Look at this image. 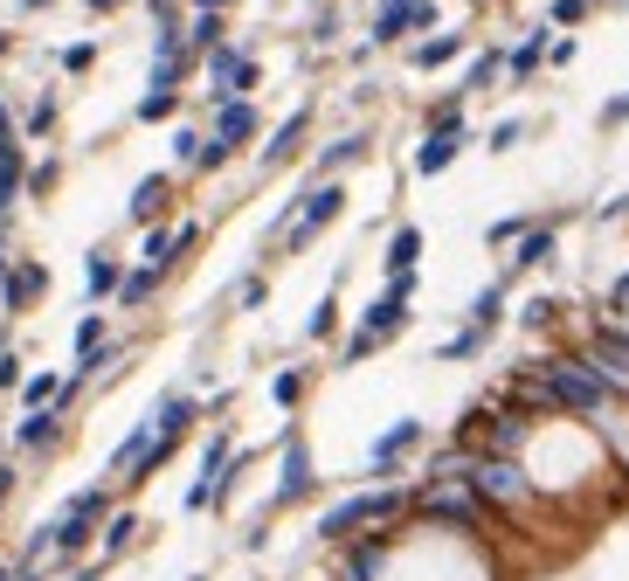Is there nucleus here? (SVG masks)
<instances>
[{
  "mask_svg": "<svg viewBox=\"0 0 629 581\" xmlns=\"http://www.w3.org/2000/svg\"><path fill=\"white\" fill-rule=\"evenodd\" d=\"M519 540H491L436 519H402V527L332 547V581H519Z\"/></svg>",
  "mask_w": 629,
  "mask_h": 581,
  "instance_id": "f257e3e1",
  "label": "nucleus"
},
{
  "mask_svg": "<svg viewBox=\"0 0 629 581\" xmlns=\"http://www.w3.org/2000/svg\"><path fill=\"white\" fill-rule=\"evenodd\" d=\"M408 519V478H388V484H360V492L347 498H332L326 513H318V547H353V540H374V533H388V527H402Z\"/></svg>",
  "mask_w": 629,
  "mask_h": 581,
  "instance_id": "f03ea898",
  "label": "nucleus"
},
{
  "mask_svg": "<svg viewBox=\"0 0 629 581\" xmlns=\"http://www.w3.org/2000/svg\"><path fill=\"white\" fill-rule=\"evenodd\" d=\"M312 498H318V457H312V443H304V429L284 422L277 484H271V498H263V519H284V513H298V505H312Z\"/></svg>",
  "mask_w": 629,
  "mask_h": 581,
  "instance_id": "7ed1b4c3",
  "label": "nucleus"
},
{
  "mask_svg": "<svg viewBox=\"0 0 629 581\" xmlns=\"http://www.w3.org/2000/svg\"><path fill=\"white\" fill-rule=\"evenodd\" d=\"M256 139H263V111H256L250 98H228V104H215V118H207V139H201V160L187 166V174H222V166L242 160Z\"/></svg>",
  "mask_w": 629,
  "mask_h": 581,
  "instance_id": "20e7f679",
  "label": "nucleus"
},
{
  "mask_svg": "<svg viewBox=\"0 0 629 581\" xmlns=\"http://www.w3.org/2000/svg\"><path fill=\"white\" fill-rule=\"evenodd\" d=\"M429 450V422L423 416H394L380 437L367 443V457H360V471H367V484H388V478H402L415 457Z\"/></svg>",
  "mask_w": 629,
  "mask_h": 581,
  "instance_id": "39448f33",
  "label": "nucleus"
},
{
  "mask_svg": "<svg viewBox=\"0 0 629 581\" xmlns=\"http://www.w3.org/2000/svg\"><path fill=\"white\" fill-rule=\"evenodd\" d=\"M201 77H207L201 98H207V111H215V104H228V98H250V90L263 84V63H256L242 42H222V49L201 63Z\"/></svg>",
  "mask_w": 629,
  "mask_h": 581,
  "instance_id": "423d86ee",
  "label": "nucleus"
},
{
  "mask_svg": "<svg viewBox=\"0 0 629 581\" xmlns=\"http://www.w3.org/2000/svg\"><path fill=\"white\" fill-rule=\"evenodd\" d=\"M408 326H415V277H388V285H380V298L360 312V332H367L374 346H394Z\"/></svg>",
  "mask_w": 629,
  "mask_h": 581,
  "instance_id": "0eeeda50",
  "label": "nucleus"
},
{
  "mask_svg": "<svg viewBox=\"0 0 629 581\" xmlns=\"http://www.w3.org/2000/svg\"><path fill=\"white\" fill-rule=\"evenodd\" d=\"M63 443H70V408H55V402L49 408H28V416L8 429V450L22 464H49Z\"/></svg>",
  "mask_w": 629,
  "mask_h": 581,
  "instance_id": "6e6552de",
  "label": "nucleus"
},
{
  "mask_svg": "<svg viewBox=\"0 0 629 581\" xmlns=\"http://www.w3.org/2000/svg\"><path fill=\"white\" fill-rule=\"evenodd\" d=\"M443 8L436 0H380L374 8V28H367V49H388V42H408V35H436Z\"/></svg>",
  "mask_w": 629,
  "mask_h": 581,
  "instance_id": "1a4fd4ad",
  "label": "nucleus"
},
{
  "mask_svg": "<svg viewBox=\"0 0 629 581\" xmlns=\"http://www.w3.org/2000/svg\"><path fill=\"white\" fill-rule=\"evenodd\" d=\"M236 457V429H207V443H201V464H194V484L180 492V513L187 519H201V513H215V484H222V464Z\"/></svg>",
  "mask_w": 629,
  "mask_h": 581,
  "instance_id": "9d476101",
  "label": "nucleus"
},
{
  "mask_svg": "<svg viewBox=\"0 0 629 581\" xmlns=\"http://www.w3.org/2000/svg\"><path fill=\"white\" fill-rule=\"evenodd\" d=\"M561 222L567 215H532V229L512 242V264H505V277H526V270H546L561 256Z\"/></svg>",
  "mask_w": 629,
  "mask_h": 581,
  "instance_id": "9b49d317",
  "label": "nucleus"
},
{
  "mask_svg": "<svg viewBox=\"0 0 629 581\" xmlns=\"http://www.w3.org/2000/svg\"><path fill=\"white\" fill-rule=\"evenodd\" d=\"M49 298V264L42 256H14L8 264V285H0V312L8 318H22V312H35Z\"/></svg>",
  "mask_w": 629,
  "mask_h": 581,
  "instance_id": "f8f14e48",
  "label": "nucleus"
},
{
  "mask_svg": "<svg viewBox=\"0 0 629 581\" xmlns=\"http://www.w3.org/2000/svg\"><path fill=\"white\" fill-rule=\"evenodd\" d=\"M304 139H312V104H298L291 118H284L277 132L263 139V153H256V174H284V166H291V160L304 153Z\"/></svg>",
  "mask_w": 629,
  "mask_h": 581,
  "instance_id": "ddd939ff",
  "label": "nucleus"
},
{
  "mask_svg": "<svg viewBox=\"0 0 629 581\" xmlns=\"http://www.w3.org/2000/svg\"><path fill=\"white\" fill-rule=\"evenodd\" d=\"M146 547V519H139V505H118V513L98 527V560L104 568H118V560H131Z\"/></svg>",
  "mask_w": 629,
  "mask_h": 581,
  "instance_id": "4468645a",
  "label": "nucleus"
},
{
  "mask_svg": "<svg viewBox=\"0 0 629 581\" xmlns=\"http://www.w3.org/2000/svg\"><path fill=\"white\" fill-rule=\"evenodd\" d=\"M174 194H180L174 174H146L139 187H131V201H125V222L131 229H160V215H174Z\"/></svg>",
  "mask_w": 629,
  "mask_h": 581,
  "instance_id": "2eb2a0df",
  "label": "nucleus"
},
{
  "mask_svg": "<svg viewBox=\"0 0 629 581\" xmlns=\"http://www.w3.org/2000/svg\"><path fill=\"white\" fill-rule=\"evenodd\" d=\"M464 146H470V125H456V132H423V146H415V174L423 180L450 174V166L464 160Z\"/></svg>",
  "mask_w": 629,
  "mask_h": 581,
  "instance_id": "dca6fc26",
  "label": "nucleus"
},
{
  "mask_svg": "<svg viewBox=\"0 0 629 581\" xmlns=\"http://www.w3.org/2000/svg\"><path fill=\"white\" fill-rule=\"evenodd\" d=\"M546 49H554V28H526L519 42L505 49V77H512V84H532V77L546 70Z\"/></svg>",
  "mask_w": 629,
  "mask_h": 581,
  "instance_id": "f3484780",
  "label": "nucleus"
},
{
  "mask_svg": "<svg viewBox=\"0 0 629 581\" xmlns=\"http://www.w3.org/2000/svg\"><path fill=\"white\" fill-rule=\"evenodd\" d=\"M464 49H470V35H464V28H436V35H423V42L408 49V70H423V77H429V70H450Z\"/></svg>",
  "mask_w": 629,
  "mask_h": 581,
  "instance_id": "a211bd4d",
  "label": "nucleus"
},
{
  "mask_svg": "<svg viewBox=\"0 0 629 581\" xmlns=\"http://www.w3.org/2000/svg\"><path fill=\"white\" fill-rule=\"evenodd\" d=\"M367 153H374V132H339V139L326 146V153L312 160V180H339L347 166H360Z\"/></svg>",
  "mask_w": 629,
  "mask_h": 581,
  "instance_id": "6ab92c4d",
  "label": "nucleus"
},
{
  "mask_svg": "<svg viewBox=\"0 0 629 581\" xmlns=\"http://www.w3.org/2000/svg\"><path fill=\"white\" fill-rule=\"evenodd\" d=\"M505 305H512V277H491V285L470 298V312H464V326L470 332H491L499 340V326H505Z\"/></svg>",
  "mask_w": 629,
  "mask_h": 581,
  "instance_id": "aec40b11",
  "label": "nucleus"
},
{
  "mask_svg": "<svg viewBox=\"0 0 629 581\" xmlns=\"http://www.w3.org/2000/svg\"><path fill=\"white\" fill-rule=\"evenodd\" d=\"M118 285H125V256L118 250H90L84 256V298L104 305V298H118Z\"/></svg>",
  "mask_w": 629,
  "mask_h": 581,
  "instance_id": "412c9836",
  "label": "nucleus"
},
{
  "mask_svg": "<svg viewBox=\"0 0 629 581\" xmlns=\"http://www.w3.org/2000/svg\"><path fill=\"white\" fill-rule=\"evenodd\" d=\"M160 291H166V270H152V264H125V285H118V298H111V305H118V312H146Z\"/></svg>",
  "mask_w": 629,
  "mask_h": 581,
  "instance_id": "4be33fe9",
  "label": "nucleus"
},
{
  "mask_svg": "<svg viewBox=\"0 0 629 581\" xmlns=\"http://www.w3.org/2000/svg\"><path fill=\"white\" fill-rule=\"evenodd\" d=\"M423 264V229L402 222V229H388V256H380V277H415Z\"/></svg>",
  "mask_w": 629,
  "mask_h": 581,
  "instance_id": "5701e85b",
  "label": "nucleus"
},
{
  "mask_svg": "<svg viewBox=\"0 0 629 581\" xmlns=\"http://www.w3.org/2000/svg\"><path fill=\"white\" fill-rule=\"evenodd\" d=\"M304 395H312V367H277L271 374V402L291 416V408H304Z\"/></svg>",
  "mask_w": 629,
  "mask_h": 581,
  "instance_id": "b1692460",
  "label": "nucleus"
},
{
  "mask_svg": "<svg viewBox=\"0 0 629 581\" xmlns=\"http://www.w3.org/2000/svg\"><path fill=\"white\" fill-rule=\"evenodd\" d=\"M561 318H567V298H554V291H540V298H526V305H519V326L526 332H561Z\"/></svg>",
  "mask_w": 629,
  "mask_h": 581,
  "instance_id": "393cba45",
  "label": "nucleus"
},
{
  "mask_svg": "<svg viewBox=\"0 0 629 581\" xmlns=\"http://www.w3.org/2000/svg\"><path fill=\"white\" fill-rule=\"evenodd\" d=\"M499 77H505V49H478V55H470V70H464V84H456V90H464V98H478V90H491Z\"/></svg>",
  "mask_w": 629,
  "mask_h": 581,
  "instance_id": "a878e982",
  "label": "nucleus"
},
{
  "mask_svg": "<svg viewBox=\"0 0 629 581\" xmlns=\"http://www.w3.org/2000/svg\"><path fill=\"white\" fill-rule=\"evenodd\" d=\"M104 340H111V312L90 305L84 318H76V340H70V353H76V361H90V353H98Z\"/></svg>",
  "mask_w": 629,
  "mask_h": 581,
  "instance_id": "bb28decb",
  "label": "nucleus"
},
{
  "mask_svg": "<svg viewBox=\"0 0 629 581\" xmlns=\"http://www.w3.org/2000/svg\"><path fill=\"white\" fill-rule=\"evenodd\" d=\"M180 104H187V90H146V98L131 104V118H139V125H166V118H180Z\"/></svg>",
  "mask_w": 629,
  "mask_h": 581,
  "instance_id": "cd10ccee",
  "label": "nucleus"
},
{
  "mask_svg": "<svg viewBox=\"0 0 629 581\" xmlns=\"http://www.w3.org/2000/svg\"><path fill=\"white\" fill-rule=\"evenodd\" d=\"M55 118H63V98H55V90H42V98L22 111V139H49Z\"/></svg>",
  "mask_w": 629,
  "mask_h": 581,
  "instance_id": "c85d7f7f",
  "label": "nucleus"
},
{
  "mask_svg": "<svg viewBox=\"0 0 629 581\" xmlns=\"http://www.w3.org/2000/svg\"><path fill=\"white\" fill-rule=\"evenodd\" d=\"M491 346V332H470V326H456L450 332V340L443 346H436V361H443V367H456V361H478V353Z\"/></svg>",
  "mask_w": 629,
  "mask_h": 581,
  "instance_id": "c756f323",
  "label": "nucleus"
},
{
  "mask_svg": "<svg viewBox=\"0 0 629 581\" xmlns=\"http://www.w3.org/2000/svg\"><path fill=\"white\" fill-rule=\"evenodd\" d=\"M332 332H339V277H332V291L326 298H318V305H312V318H304V340H332Z\"/></svg>",
  "mask_w": 629,
  "mask_h": 581,
  "instance_id": "7c9ffc66",
  "label": "nucleus"
},
{
  "mask_svg": "<svg viewBox=\"0 0 629 581\" xmlns=\"http://www.w3.org/2000/svg\"><path fill=\"white\" fill-rule=\"evenodd\" d=\"M55 395H63V374H28V381H22V416H28V408H49Z\"/></svg>",
  "mask_w": 629,
  "mask_h": 581,
  "instance_id": "2f4dec72",
  "label": "nucleus"
},
{
  "mask_svg": "<svg viewBox=\"0 0 629 581\" xmlns=\"http://www.w3.org/2000/svg\"><path fill=\"white\" fill-rule=\"evenodd\" d=\"M588 14H595V0H546V28L567 35V28H581Z\"/></svg>",
  "mask_w": 629,
  "mask_h": 581,
  "instance_id": "473e14b6",
  "label": "nucleus"
},
{
  "mask_svg": "<svg viewBox=\"0 0 629 581\" xmlns=\"http://www.w3.org/2000/svg\"><path fill=\"white\" fill-rule=\"evenodd\" d=\"M526 229H532V215H499V222L485 229V242H491V250H512V242H519Z\"/></svg>",
  "mask_w": 629,
  "mask_h": 581,
  "instance_id": "72a5a7b5",
  "label": "nucleus"
},
{
  "mask_svg": "<svg viewBox=\"0 0 629 581\" xmlns=\"http://www.w3.org/2000/svg\"><path fill=\"white\" fill-rule=\"evenodd\" d=\"M263 298H271V277H263V270H250V277H242V285H236V291H228V305H242V312H256V305H263Z\"/></svg>",
  "mask_w": 629,
  "mask_h": 581,
  "instance_id": "f704fd0d",
  "label": "nucleus"
},
{
  "mask_svg": "<svg viewBox=\"0 0 629 581\" xmlns=\"http://www.w3.org/2000/svg\"><path fill=\"white\" fill-rule=\"evenodd\" d=\"M55 187H63V160H42V166H28V194H35V201H49Z\"/></svg>",
  "mask_w": 629,
  "mask_h": 581,
  "instance_id": "c9c22d12",
  "label": "nucleus"
},
{
  "mask_svg": "<svg viewBox=\"0 0 629 581\" xmlns=\"http://www.w3.org/2000/svg\"><path fill=\"white\" fill-rule=\"evenodd\" d=\"M90 63H98V42H70L63 55H55V70H63V77H84Z\"/></svg>",
  "mask_w": 629,
  "mask_h": 581,
  "instance_id": "e433bc0d",
  "label": "nucleus"
},
{
  "mask_svg": "<svg viewBox=\"0 0 629 581\" xmlns=\"http://www.w3.org/2000/svg\"><path fill=\"white\" fill-rule=\"evenodd\" d=\"M14 498H22V457L8 450V457H0V513H8Z\"/></svg>",
  "mask_w": 629,
  "mask_h": 581,
  "instance_id": "4c0bfd02",
  "label": "nucleus"
},
{
  "mask_svg": "<svg viewBox=\"0 0 629 581\" xmlns=\"http://www.w3.org/2000/svg\"><path fill=\"white\" fill-rule=\"evenodd\" d=\"M519 139H526V118H499V125L485 132V146H491V153H512Z\"/></svg>",
  "mask_w": 629,
  "mask_h": 581,
  "instance_id": "58836bf2",
  "label": "nucleus"
},
{
  "mask_svg": "<svg viewBox=\"0 0 629 581\" xmlns=\"http://www.w3.org/2000/svg\"><path fill=\"white\" fill-rule=\"evenodd\" d=\"M374 353H380V346L353 326V332H347V346H339V367H360V361H374Z\"/></svg>",
  "mask_w": 629,
  "mask_h": 581,
  "instance_id": "ea45409f",
  "label": "nucleus"
},
{
  "mask_svg": "<svg viewBox=\"0 0 629 581\" xmlns=\"http://www.w3.org/2000/svg\"><path fill=\"white\" fill-rule=\"evenodd\" d=\"M201 139H207V132H194V125H180V132H174V160H180V166H194V160H201Z\"/></svg>",
  "mask_w": 629,
  "mask_h": 581,
  "instance_id": "a19ab883",
  "label": "nucleus"
},
{
  "mask_svg": "<svg viewBox=\"0 0 629 581\" xmlns=\"http://www.w3.org/2000/svg\"><path fill=\"white\" fill-rule=\"evenodd\" d=\"M622 125H629V90H622V98H608V104H602V132H622Z\"/></svg>",
  "mask_w": 629,
  "mask_h": 581,
  "instance_id": "79ce46f5",
  "label": "nucleus"
},
{
  "mask_svg": "<svg viewBox=\"0 0 629 581\" xmlns=\"http://www.w3.org/2000/svg\"><path fill=\"white\" fill-rule=\"evenodd\" d=\"M575 49H581L575 35H554V49H546V63H554V70H567V63H575Z\"/></svg>",
  "mask_w": 629,
  "mask_h": 581,
  "instance_id": "37998d69",
  "label": "nucleus"
},
{
  "mask_svg": "<svg viewBox=\"0 0 629 581\" xmlns=\"http://www.w3.org/2000/svg\"><path fill=\"white\" fill-rule=\"evenodd\" d=\"M180 8H187V0H146L152 22H180Z\"/></svg>",
  "mask_w": 629,
  "mask_h": 581,
  "instance_id": "c03bdc74",
  "label": "nucleus"
},
{
  "mask_svg": "<svg viewBox=\"0 0 629 581\" xmlns=\"http://www.w3.org/2000/svg\"><path fill=\"white\" fill-rule=\"evenodd\" d=\"M236 0H187V14H228Z\"/></svg>",
  "mask_w": 629,
  "mask_h": 581,
  "instance_id": "a18cd8bd",
  "label": "nucleus"
},
{
  "mask_svg": "<svg viewBox=\"0 0 629 581\" xmlns=\"http://www.w3.org/2000/svg\"><path fill=\"white\" fill-rule=\"evenodd\" d=\"M8 264H14V242H8V229H0V285H8Z\"/></svg>",
  "mask_w": 629,
  "mask_h": 581,
  "instance_id": "49530a36",
  "label": "nucleus"
},
{
  "mask_svg": "<svg viewBox=\"0 0 629 581\" xmlns=\"http://www.w3.org/2000/svg\"><path fill=\"white\" fill-rule=\"evenodd\" d=\"M90 14H118V8H131V0H84Z\"/></svg>",
  "mask_w": 629,
  "mask_h": 581,
  "instance_id": "de8ad7c7",
  "label": "nucleus"
},
{
  "mask_svg": "<svg viewBox=\"0 0 629 581\" xmlns=\"http://www.w3.org/2000/svg\"><path fill=\"white\" fill-rule=\"evenodd\" d=\"M14 8H22V14H42V8H55V0H14Z\"/></svg>",
  "mask_w": 629,
  "mask_h": 581,
  "instance_id": "09e8293b",
  "label": "nucleus"
},
{
  "mask_svg": "<svg viewBox=\"0 0 629 581\" xmlns=\"http://www.w3.org/2000/svg\"><path fill=\"white\" fill-rule=\"evenodd\" d=\"M595 8H616V14H622V8H629V0H595Z\"/></svg>",
  "mask_w": 629,
  "mask_h": 581,
  "instance_id": "8fccbe9b",
  "label": "nucleus"
},
{
  "mask_svg": "<svg viewBox=\"0 0 629 581\" xmlns=\"http://www.w3.org/2000/svg\"><path fill=\"white\" fill-rule=\"evenodd\" d=\"M8 49H14V35H0V55H8Z\"/></svg>",
  "mask_w": 629,
  "mask_h": 581,
  "instance_id": "3c124183",
  "label": "nucleus"
},
{
  "mask_svg": "<svg viewBox=\"0 0 629 581\" xmlns=\"http://www.w3.org/2000/svg\"><path fill=\"white\" fill-rule=\"evenodd\" d=\"M187 581H215V574H207V568H201V574H187Z\"/></svg>",
  "mask_w": 629,
  "mask_h": 581,
  "instance_id": "603ef678",
  "label": "nucleus"
},
{
  "mask_svg": "<svg viewBox=\"0 0 629 581\" xmlns=\"http://www.w3.org/2000/svg\"><path fill=\"white\" fill-rule=\"evenodd\" d=\"M0 457H8V429H0Z\"/></svg>",
  "mask_w": 629,
  "mask_h": 581,
  "instance_id": "864d4df0",
  "label": "nucleus"
},
{
  "mask_svg": "<svg viewBox=\"0 0 629 581\" xmlns=\"http://www.w3.org/2000/svg\"><path fill=\"white\" fill-rule=\"evenodd\" d=\"M478 8H491V0H478Z\"/></svg>",
  "mask_w": 629,
  "mask_h": 581,
  "instance_id": "5fc2aeb1",
  "label": "nucleus"
}]
</instances>
